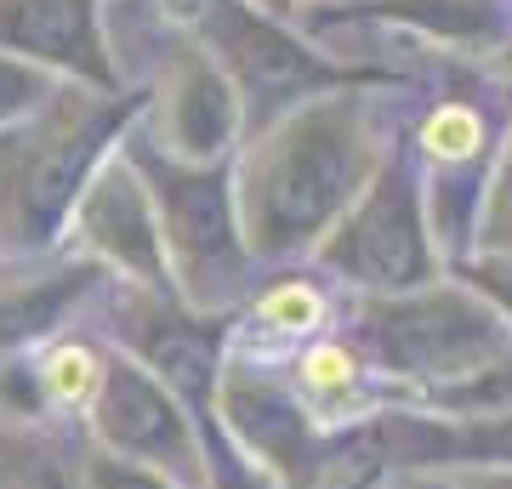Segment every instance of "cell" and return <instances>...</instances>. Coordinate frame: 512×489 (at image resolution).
I'll use <instances>...</instances> for the list:
<instances>
[{
	"instance_id": "cell-2",
	"label": "cell",
	"mask_w": 512,
	"mask_h": 489,
	"mask_svg": "<svg viewBox=\"0 0 512 489\" xmlns=\"http://www.w3.org/2000/svg\"><path fill=\"white\" fill-rule=\"evenodd\" d=\"M0 46L69 69H97L92 0H0Z\"/></svg>"
},
{
	"instance_id": "cell-4",
	"label": "cell",
	"mask_w": 512,
	"mask_h": 489,
	"mask_svg": "<svg viewBox=\"0 0 512 489\" xmlns=\"http://www.w3.org/2000/svg\"><path fill=\"white\" fill-rule=\"evenodd\" d=\"M35 381H40V393L57 404V410H86V404L103 393V381H109V370H103V359H97L86 342H57L40 353L35 364Z\"/></svg>"
},
{
	"instance_id": "cell-7",
	"label": "cell",
	"mask_w": 512,
	"mask_h": 489,
	"mask_svg": "<svg viewBox=\"0 0 512 489\" xmlns=\"http://www.w3.org/2000/svg\"><path fill=\"white\" fill-rule=\"evenodd\" d=\"M40 97H52V80L29 63H12V57H0V120H12V114L35 109Z\"/></svg>"
},
{
	"instance_id": "cell-6",
	"label": "cell",
	"mask_w": 512,
	"mask_h": 489,
	"mask_svg": "<svg viewBox=\"0 0 512 489\" xmlns=\"http://www.w3.org/2000/svg\"><path fill=\"white\" fill-rule=\"evenodd\" d=\"M478 143H484V120H478L467 103H439V109L427 114V126H421V148H427L439 165L473 160Z\"/></svg>"
},
{
	"instance_id": "cell-1",
	"label": "cell",
	"mask_w": 512,
	"mask_h": 489,
	"mask_svg": "<svg viewBox=\"0 0 512 489\" xmlns=\"http://www.w3.org/2000/svg\"><path fill=\"white\" fill-rule=\"evenodd\" d=\"M86 148H92V131H80L74 126V109H63L57 126L40 137V148L12 177V228H18V239H35V245L52 239V228L74 205V182H80Z\"/></svg>"
},
{
	"instance_id": "cell-5",
	"label": "cell",
	"mask_w": 512,
	"mask_h": 489,
	"mask_svg": "<svg viewBox=\"0 0 512 489\" xmlns=\"http://www.w3.org/2000/svg\"><path fill=\"white\" fill-rule=\"evenodd\" d=\"M325 319H330L325 296H319L308 279H285V285H274L251 313V325L262 330V336H279V342H313V336L325 330Z\"/></svg>"
},
{
	"instance_id": "cell-3",
	"label": "cell",
	"mask_w": 512,
	"mask_h": 489,
	"mask_svg": "<svg viewBox=\"0 0 512 489\" xmlns=\"http://www.w3.org/2000/svg\"><path fill=\"white\" fill-rule=\"evenodd\" d=\"M365 387V359L353 353L348 342H308L296 353V393L319 410V416H336L348 410Z\"/></svg>"
}]
</instances>
